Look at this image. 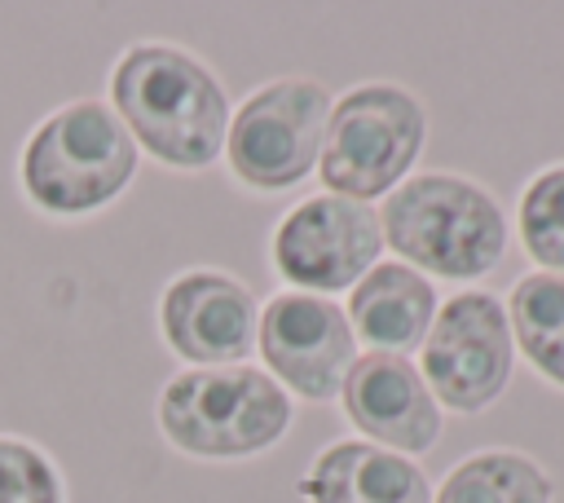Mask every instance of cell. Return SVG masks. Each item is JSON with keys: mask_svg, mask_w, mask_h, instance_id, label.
Wrapping results in <instances>:
<instances>
[{"mask_svg": "<svg viewBox=\"0 0 564 503\" xmlns=\"http://www.w3.org/2000/svg\"><path fill=\"white\" fill-rule=\"evenodd\" d=\"M110 97L132 141L172 168H207L225 150L229 101L185 49L132 44L110 71Z\"/></svg>", "mask_w": 564, "mask_h": 503, "instance_id": "cell-1", "label": "cell"}, {"mask_svg": "<svg viewBox=\"0 0 564 503\" xmlns=\"http://www.w3.org/2000/svg\"><path fill=\"white\" fill-rule=\"evenodd\" d=\"M379 229L410 269L441 278H480L502 260L507 247V216L498 199L485 185L449 172L401 181L392 199H383Z\"/></svg>", "mask_w": 564, "mask_h": 503, "instance_id": "cell-2", "label": "cell"}, {"mask_svg": "<svg viewBox=\"0 0 564 503\" xmlns=\"http://www.w3.org/2000/svg\"><path fill=\"white\" fill-rule=\"evenodd\" d=\"M291 424L286 388L256 366H189L159 393V428L181 454L247 459Z\"/></svg>", "mask_w": 564, "mask_h": 503, "instance_id": "cell-3", "label": "cell"}, {"mask_svg": "<svg viewBox=\"0 0 564 503\" xmlns=\"http://www.w3.org/2000/svg\"><path fill=\"white\" fill-rule=\"evenodd\" d=\"M137 176V141L106 101H70L53 110L22 150V185L53 216L106 207Z\"/></svg>", "mask_w": 564, "mask_h": 503, "instance_id": "cell-4", "label": "cell"}, {"mask_svg": "<svg viewBox=\"0 0 564 503\" xmlns=\"http://www.w3.org/2000/svg\"><path fill=\"white\" fill-rule=\"evenodd\" d=\"M423 106L397 84H357L348 88L326 119L322 141V185L326 194L366 203L397 190L410 163L423 150Z\"/></svg>", "mask_w": 564, "mask_h": 503, "instance_id": "cell-5", "label": "cell"}, {"mask_svg": "<svg viewBox=\"0 0 564 503\" xmlns=\"http://www.w3.org/2000/svg\"><path fill=\"white\" fill-rule=\"evenodd\" d=\"M326 119L330 93L317 79H273L256 88L225 132L234 176L264 194L300 185L322 159Z\"/></svg>", "mask_w": 564, "mask_h": 503, "instance_id": "cell-6", "label": "cell"}, {"mask_svg": "<svg viewBox=\"0 0 564 503\" xmlns=\"http://www.w3.org/2000/svg\"><path fill=\"white\" fill-rule=\"evenodd\" d=\"M516 366V340L507 322V304L489 291H458L432 318L423 340V384L436 406L476 415L502 397Z\"/></svg>", "mask_w": 564, "mask_h": 503, "instance_id": "cell-7", "label": "cell"}, {"mask_svg": "<svg viewBox=\"0 0 564 503\" xmlns=\"http://www.w3.org/2000/svg\"><path fill=\"white\" fill-rule=\"evenodd\" d=\"M383 252V229L370 203L339 194H313L291 207L273 229V265L291 291H344L357 287Z\"/></svg>", "mask_w": 564, "mask_h": 503, "instance_id": "cell-8", "label": "cell"}, {"mask_svg": "<svg viewBox=\"0 0 564 503\" xmlns=\"http://www.w3.org/2000/svg\"><path fill=\"white\" fill-rule=\"evenodd\" d=\"M256 349L264 353L269 375L308 402L335 397L357 362L348 313L313 291H278L260 313Z\"/></svg>", "mask_w": 564, "mask_h": 503, "instance_id": "cell-9", "label": "cell"}, {"mask_svg": "<svg viewBox=\"0 0 564 503\" xmlns=\"http://www.w3.org/2000/svg\"><path fill=\"white\" fill-rule=\"evenodd\" d=\"M167 344L194 366H242L256 349L260 309L256 296L216 269H189L167 282L159 300Z\"/></svg>", "mask_w": 564, "mask_h": 503, "instance_id": "cell-10", "label": "cell"}, {"mask_svg": "<svg viewBox=\"0 0 564 503\" xmlns=\"http://www.w3.org/2000/svg\"><path fill=\"white\" fill-rule=\"evenodd\" d=\"M348 419L383 450L423 454L441 437V406L423 384L419 366L401 353H361L344 375Z\"/></svg>", "mask_w": 564, "mask_h": 503, "instance_id": "cell-11", "label": "cell"}, {"mask_svg": "<svg viewBox=\"0 0 564 503\" xmlns=\"http://www.w3.org/2000/svg\"><path fill=\"white\" fill-rule=\"evenodd\" d=\"M300 494L308 503H432L419 463L357 437L326 446L300 481Z\"/></svg>", "mask_w": 564, "mask_h": 503, "instance_id": "cell-12", "label": "cell"}, {"mask_svg": "<svg viewBox=\"0 0 564 503\" xmlns=\"http://www.w3.org/2000/svg\"><path fill=\"white\" fill-rule=\"evenodd\" d=\"M432 318H436V291L405 260L375 265L348 296V327L370 344V353L410 357L414 349H423Z\"/></svg>", "mask_w": 564, "mask_h": 503, "instance_id": "cell-13", "label": "cell"}, {"mask_svg": "<svg viewBox=\"0 0 564 503\" xmlns=\"http://www.w3.org/2000/svg\"><path fill=\"white\" fill-rule=\"evenodd\" d=\"M551 477L516 450H485L449 468L432 503H551Z\"/></svg>", "mask_w": 564, "mask_h": 503, "instance_id": "cell-14", "label": "cell"}, {"mask_svg": "<svg viewBox=\"0 0 564 503\" xmlns=\"http://www.w3.org/2000/svg\"><path fill=\"white\" fill-rule=\"evenodd\" d=\"M511 340L520 353L564 388V274H529L511 291Z\"/></svg>", "mask_w": 564, "mask_h": 503, "instance_id": "cell-15", "label": "cell"}, {"mask_svg": "<svg viewBox=\"0 0 564 503\" xmlns=\"http://www.w3.org/2000/svg\"><path fill=\"white\" fill-rule=\"evenodd\" d=\"M520 243L546 274H564V163L538 172L520 194Z\"/></svg>", "mask_w": 564, "mask_h": 503, "instance_id": "cell-16", "label": "cell"}, {"mask_svg": "<svg viewBox=\"0 0 564 503\" xmlns=\"http://www.w3.org/2000/svg\"><path fill=\"white\" fill-rule=\"evenodd\" d=\"M0 503H66L48 454L22 437H0Z\"/></svg>", "mask_w": 564, "mask_h": 503, "instance_id": "cell-17", "label": "cell"}]
</instances>
